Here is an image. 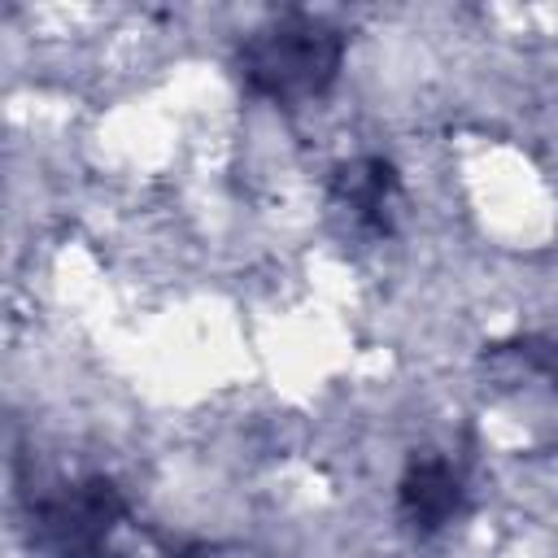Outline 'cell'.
Instances as JSON below:
<instances>
[{"label": "cell", "mask_w": 558, "mask_h": 558, "mask_svg": "<svg viewBox=\"0 0 558 558\" xmlns=\"http://www.w3.org/2000/svg\"><path fill=\"white\" fill-rule=\"evenodd\" d=\"M458 501H462V480L440 458L410 466V475L401 480V514L418 532H436L440 523H449Z\"/></svg>", "instance_id": "obj_4"}, {"label": "cell", "mask_w": 558, "mask_h": 558, "mask_svg": "<svg viewBox=\"0 0 558 558\" xmlns=\"http://www.w3.org/2000/svg\"><path fill=\"white\" fill-rule=\"evenodd\" d=\"M118 519H122V501L109 484H78L44 510V532L65 558H83L105 545Z\"/></svg>", "instance_id": "obj_2"}, {"label": "cell", "mask_w": 558, "mask_h": 558, "mask_svg": "<svg viewBox=\"0 0 558 558\" xmlns=\"http://www.w3.org/2000/svg\"><path fill=\"white\" fill-rule=\"evenodd\" d=\"M340 70V35L318 17H279L244 44V78L270 100H310Z\"/></svg>", "instance_id": "obj_1"}, {"label": "cell", "mask_w": 558, "mask_h": 558, "mask_svg": "<svg viewBox=\"0 0 558 558\" xmlns=\"http://www.w3.org/2000/svg\"><path fill=\"white\" fill-rule=\"evenodd\" d=\"M336 205L353 218L362 231H388L392 205H397V170L384 157H362L336 174Z\"/></svg>", "instance_id": "obj_3"}]
</instances>
